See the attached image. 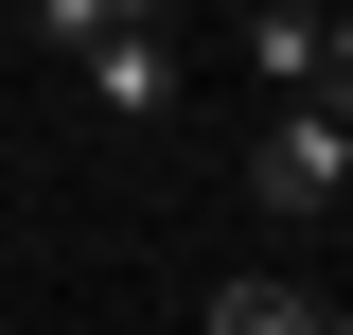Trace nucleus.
Instances as JSON below:
<instances>
[{
	"instance_id": "obj_7",
	"label": "nucleus",
	"mask_w": 353,
	"mask_h": 335,
	"mask_svg": "<svg viewBox=\"0 0 353 335\" xmlns=\"http://www.w3.org/2000/svg\"><path fill=\"white\" fill-rule=\"evenodd\" d=\"M318 318H336V335H353V283H336V300H318Z\"/></svg>"
},
{
	"instance_id": "obj_3",
	"label": "nucleus",
	"mask_w": 353,
	"mask_h": 335,
	"mask_svg": "<svg viewBox=\"0 0 353 335\" xmlns=\"http://www.w3.org/2000/svg\"><path fill=\"white\" fill-rule=\"evenodd\" d=\"M248 71L265 88H318V0H248Z\"/></svg>"
},
{
	"instance_id": "obj_2",
	"label": "nucleus",
	"mask_w": 353,
	"mask_h": 335,
	"mask_svg": "<svg viewBox=\"0 0 353 335\" xmlns=\"http://www.w3.org/2000/svg\"><path fill=\"white\" fill-rule=\"evenodd\" d=\"M71 88H88V124H159V106H176V18L88 36V53H71Z\"/></svg>"
},
{
	"instance_id": "obj_5",
	"label": "nucleus",
	"mask_w": 353,
	"mask_h": 335,
	"mask_svg": "<svg viewBox=\"0 0 353 335\" xmlns=\"http://www.w3.org/2000/svg\"><path fill=\"white\" fill-rule=\"evenodd\" d=\"M36 18V53H88V36H124V18H176V0H18Z\"/></svg>"
},
{
	"instance_id": "obj_6",
	"label": "nucleus",
	"mask_w": 353,
	"mask_h": 335,
	"mask_svg": "<svg viewBox=\"0 0 353 335\" xmlns=\"http://www.w3.org/2000/svg\"><path fill=\"white\" fill-rule=\"evenodd\" d=\"M318 88H336V106H353V18H318Z\"/></svg>"
},
{
	"instance_id": "obj_4",
	"label": "nucleus",
	"mask_w": 353,
	"mask_h": 335,
	"mask_svg": "<svg viewBox=\"0 0 353 335\" xmlns=\"http://www.w3.org/2000/svg\"><path fill=\"white\" fill-rule=\"evenodd\" d=\"M194 318H212V335H301V318H318V283H212Z\"/></svg>"
},
{
	"instance_id": "obj_1",
	"label": "nucleus",
	"mask_w": 353,
	"mask_h": 335,
	"mask_svg": "<svg viewBox=\"0 0 353 335\" xmlns=\"http://www.w3.org/2000/svg\"><path fill=\"white\" fill-rule=\"evenodd\" d=\"M336 194H353V106H336V88H265V124H248V212H265V230H318Z\"/></svg>"
}]
</instances>
